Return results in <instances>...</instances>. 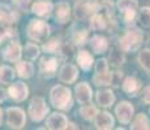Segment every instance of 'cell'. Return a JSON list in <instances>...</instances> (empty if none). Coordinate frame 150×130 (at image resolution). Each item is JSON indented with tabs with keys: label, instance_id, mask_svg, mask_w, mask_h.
Wrapping results in <instances>:
<instances>
[{
	"label": "cell",
	"instance_id": "obj_3",
	"mask_svg": "<svg viewBox=\"0 0 150 130\" xmlns=\"http://www.w3.org/2000/svg\"><path fill=\"white\" fill-rule=\"evenodd\" d=\"M142 33L138 29H128L120 39V47H122L123 51H136L142 44Z\"/></svg>",
	"mask_w": 150,
	"mask_h": 130
},
{
	"label": "cell",
	"instance_id": "obj_17",
	"mask_svg": "<svg viewBox=\"0 0 150 130\" xmlns=\"http://www.w3.org/2000/svg\"><path fill=\"white\" fill-rule=\"evenodd\" d=\"M111 16V12H94V16L91 17V21H90V26L93 30H103L106 29L108 22V18Z\"/></svg>",
	"mask_w": 150,
	"mask_h": 130
},
{
	"label": "cell",
	"instance_id": "obj_8",
	"mask_svg": "<svg viewBox=\"0 0 150 130\" xmlns=\"http://www.w3.org/2000/svg\"><path fill=\"white\" fill-rule=\"evenodd\" d=\"M57 66H59V61H57L56 57L45 56V57H42L41 61H39V72H41V74L43 77L51 78L56 73Z\"/></svg>",
	"mask_w": 150,
	"mask_h": 130
},
{
	"label": "cell",
	"instance_id": "obj_36",
	"mask_svg": "<svg viewBox=\"0 0 150 130\" xmlns=\"http://www.w3.org/2000/svg\"><path fill=\"white\" fill-rule=\"evenodd\" d=\"M141 102L144 104H150V86L145 87L141 92Z\"/></svg>",
	"mask_w": 150,
	"mask_h": 130
},
{
	"label": "cell",
	"instance_id": "obj_33",
	"mask_svg": "<svg viewBox=\"0 0 150 130\" xmlns=\"http://www.w3.org/2000/svg\"><path fill=\"white\" fill-rule=\"evenodd\" d=\"M73 40L74 43H76L77 46H82L86 43V40H88V31L86 30H77L76 33L73 34Z\"/></svg>",
	"mask_w": 150,
	"mask_h": 130
},
{
	"label": "cell",
	"instance_id": "obj_15",
	"mask_svg": "<svg viewBox=\"0 0 150 130\" xmlns=\"http://www.w3.org/2000/svg\"><path fill=\"white\" fill-rule=\"evenodd\" d=\"M74 92H76V99L80 104H88L90 103L91 100V87L88 85L86 82H81L76 86L74 89Z\"/></svg>",
	"mask_w": 150,
	"mask_h": 130
},
{
	"label": "cell",
	"instance_id": "obj_11",
	"mask_svg": "<svg viewBox=\"0 0 150 130\" xmlns=\"http://www.w3.org/2000/svg\"><path fill=\"white\" fill-rule=\"evenodd\" d=\"M22 55V48L18 42H11L3 51V59L9 63H16Z\"/></svg>",
	"mask_w": 150,
	"mask_h": 130
},
{
	"label": "cell",
	"instance_id": "obj_14",
	"mask_svg": "<svg viewBox=\"0 0 150 130\" xmlns=\"http://www.w3.org/2000/svg\"><path fill=\"white\" fill-rule=\"evenodd\" d=\"M79 76V69L72 64H65L59 72V79L64 83H73Z\"/></svg>",
	"mask_w": 150,
	"mask_h": 130
},
{
	"label": "cell",
	"instance_id": "obj_38",
	"mask_svg": "<svg viewBox=\"0 0 150 130\" xmlns=\"http://www.w3.org/2000/svg\"><path fill=\"white\" fill-rule=\"evenodd\" d=\"M5 100V91L0 87V103H3Z\"/></svg>",
	"mask_w": 150,
	"mask_h": 130
},
{
	"label": "cell",
	"instance_id": "obj_39",
	"mask_svg": "<svg viewBox=\"0 0 150 130\" xmlns=\"http://www.w3.org/2000/svg\"><path fill=\"white\" fill-rule=\"evenodd\" d=\"M1 120H3V111L0 109V125H1Z\"/></svg>",
	"mask_w": 150,
	"mask_h": 130
},
{
	"label": "cell",
	"instance_id": "obj_19",
	"mask_svg": "<svg viewBox=\"0 0 150 130\" xmlns=\"http://www.w3.org/2000/svg\"><path fill=\"white\" fill-rule=\"evenodd\" d=\"M140 82H138L137 78L134 77H127L123 81V91L125 92L127 95H129V96H134V95L138 94V91H140Z\"/></svg>",
	"mask_w": 150,
	"mask_h": 130
},
{
	"label": "cell",
	"instance_id": "obj_28",
	"mask_svg": "<svg viewBox=\"0 0 150 130\" xmlns=\"http://www.w3.org/2000/svg\"><path fill=\"white\" fill-rule=\"evenodd\" d=\"M93 81L97 86H108L112 83V73H100V74H94Z\"/></svg>",
	"mask_w": 150,
	"mask_h": 130
},
{
	"label": "cell",
	"instance_id": "obj_7",
	"mask_svg": "<svg viewBox=\"0 0 150 130\" xmlns=\"http://www.w3.org/2000/svg\"><path fill=\"white\" fill-rule=\"evenodd\" d=\"M99 5L98 3H94L91 0H81L77 1L74 5V17L77 20H83L85 17H88L89 14L94 13L98 11Z\"/></svg>",
	"mask_w": 150,
	"mask_h": 130
},
{
	"label": "cell",
	"instance_id": "obj_9",
	"mask_svg": "<svg viewBox=\"0 0 150 130\" xmlns=\"http://www.w3.org/2000/svg\"><path fill=\"white\" fill-rule=\"evenodd\" d=\"M115 113L122 124H129L133 117L134 108L129 102H120L115 108Z\"/></svg>",
	"mask_w": 150,
	"mask_h": 130
},
{
	"label": "cell",
	"instance_id": "obj_5",
	"mask_svg": "<svg viewBox=\"0 0 150 130\" xmlns=\"http://www.w3.org/2000/svg\"><path fill=\"white\" fill-rule=\"evenodd\" d=\"M29 116L33 121L39 122L46 117V115L48 113V107L46 104V100L41 96H34L30 100L29 104Z\"/></svg>",
	"mask_w": 150,
	"mask_h": 130
},
{
	"label": "cell",
	"instance_id": "obj_21",
	"mask_svg": "<svg viewBox=\"0 0 150 130\" xmlns=\"http://www.w3.org/2000/svg\"><path fill=\"white\" fill-rule=\"evenodd\" d=\"M89 43H90V47L94 51V53H103L108 48L107 39L102 35H94Z\"/></svg>",
	"mask_w": 150,
	"mask_h": 130
},
{
	"label": "cell",
	"instance_id": "obj_30",
	"mask_svg": "<svg viewBox=\"0 0 150 130\" xmlns=\"http://www.w3.org/2000/svg\"><path fill=\"white\" fill-rule=\"evenodd\" d=\"M132 129H149V120L148 117L145 116V115H137L136 118L133 120V122H132L131 125Z\"/></svg>",
	"mask_w": 150,
	"mask_h": 130
},
{
	"label": "cell",
	"instance_id": "obj_32",
	"mask_svg": "<svg viewBox=\"0 0 150 130\" xmlns=\"http://www.w3.org/2000/svg\"><path fill=\"white\" fill-rule=\"evenodd\" d=\"M25 56L28 57V59L30 60H34L38 57L39 55V47L37 44H34V43H28L26 46H25Z\"/></svg>",
	"mask_w": 150,
	"mask_h": 130
},
{
	"label": "cell",
	"instance_id": "obj_25",
	"mask_svg": "<svg viewBox=\"0 0 150 130\" xmlns=\"http://www.w3.org/2000/svg\"><path fill=\"white\" fill-rule=\"evenodd\" d=\"M98 113L97 108L94 105H90V104H83V105L81 107V109H80V115H81V117L83 118V120L86 121H91L94 120Z\"/></svg>",
	"mask_w": 150,
	"mask_h": 130
},
{
	"label": "cell",
	"instance_id": "obj_20",
	"mask_svg": "<svg viewBox=\"0 0 150 130\" xmlns=\"http://www.w3.org/2000/svg\"><path fill=\"white\" fill-rule=\"evenodd\" d=\"M96 99H97L98 105L103 107V108H108L115 102V95L110 90H99L97 92Z\"/></svg>",
	"mask_w": 150,
	"mask_h": 130
},
{
	"label": "cell",
	"instance_id": "obj_16",
	"mask_svg": "<svg viewBox=\"0 0 150 130\" xmlns=\"http://www.w3.org/2000/svg\"><path fill=\"white\" fill-rule=\"evenodd\" d=\"M55 18L59 24H65L69 21L71 17V5L67 1H60L55 7Z\"/></svg>",
	"mask_w": 150,
	"mask_h": 130
},
{
	"label": "cell",
	"instance_id": "obj_2",
	"mask_svg": "<svg viewBox=\"0 0 150 130\" xmlns=\"http://www.w3.org/2000/svg\"><path fill=\"white\" fill-rule=\"evenodd\" d=\"M26 33L29 39L33 42H46L50 35V25L43 20H31L26 27Z\"/></svg>",
	"mask_w": 150,
	"mask_h": 130
},
{
	"label": "cell",
	"instance_id": "obj_18",
	"mask_svg": "<svg viewBox=\"0 0 150 130\" xmlns=\"http://www.w3.org/2000/svg\"><path fill=\"white\" fill-rule=\"evenodd\" d=\"M96 128L97 129H112L114 126V117L108 113V112H99L96 116Z\"/></svg>",
	"mask_w": 150,
	"mask_h": 130
},
{
	"label": "cell",
	"instance_id": "obj_27",
	"mask_svg": "<svg viewBox=\"0 0 150 130\" xmlns=\"http://www.w3.org/2000/svg\"><path fill=\"white\" fill-rule=\"evenodd\" d=\"M43 51L46 53H59L60 48H62V44H60V39L59 38H54L51 40H48L47 43L43 44Z\"/></svg>",
	"mask_w": 150,
	"mask_h": 130
},
{
	"label": "cell",
	"instance_id": "obj_34",
	"mask_svg": "<svg viewBox=\"0 0 150 130\" xmlns=\"http://www.w3.org/2000/svg\"><path fill=\"white\" fill-rule=\"evenodd\" d=\"M110 59H111V61L114 63V65H120L124 63V55H123V52L119 51V50H112Z\"/></svg>",
	"mask_w": 150,
	"mask_h": 130
},
{
	"label": "cell",
	"instance_id": "obj_1",
	"mask_svg": "<svg viewBox=\"0 0 150 130\" xmlns=\"http://www.w3.org/2000/svg\"><path fill=\"white\" fill-rule=\"evenodd\" d=\"M50 100L52 105L57 109L67 111L72 107V94L68 87L63 85L54 86L50 92Z\"/></svg>",
	"mask_w": 150,
	"mask_h": 130
},
{
	"label": "cell",
	"instance_id": "obj_23",
	"mask_svg": "<svg viewBox=\"0 0 150 130\" xmlns=\"http://www.w3.org/2000/svg\"><path fill=\"white\" fill-rule=\"evenodd\" d=\"M93 61H94L93 56H91L88 51H85V50L79 51V53H77V63H79L81 69L89 70V69L91 68V65H93Z\"/></svg>",
	"mask_w": 150,
	"mask_h": 130
},
{
	"label": "cell",
	"instance_id": "obj_24",
	"mask_svg": "<svg viewBox=\"0 0 150 130\" xmlns=\"http://www.w3.org/2000/svg\"><path fill=\"white\" fill-rule=\"evenodd\" d=\"M14 79V69L8 65L0 66V82L1 83H11Z\"/></svg>",
	"mask_w": 150,
	"mask_h": 130
},
{
	"label": "cell",
	"instance_id": "obj_12",
	"mask_svg": "<svg viewBox=\"0 0 150 130\" xmlns=\"http://www.w3.org/2000/svg\"><path fill=\"white\" fill-rule=\"evenodd\" d=\"M31 12L39 17H50L54 12V4L50 0H37L31 7Z\"/></svg>",
	"mask_w": 150,
	"mask_h": 130
},
{
	"label": "cell",
	"instance_id": "obj_35",
	"mask_svg": "<svg viewBox=\"0 0 150 130\" xmlns=\"http://www.w3.org/2000/svg\"><path fill=\"white\" fill-rule=\"evenodd\" d=\"M108 72V63L106 59H99L96 64V73L100 74V73H107Z\"/></svg>",
	"mask_w": 150,
	"mask_h": 130
},
{
	"label": "cell",
	"instance_id": "obj_10",
	"mask_svg": "<svg viewBox=\"0 0 150 130\" xmlns=\"http://www.w3.org/2000/svg\"><path fill=\"white\" fill-rule=\"evenodd\" d=\"M8 94L14 102H24L29 95V87L24 82H16L8 87Z\"/></svg>",
	"mask_w": 150,
	"mask_h": 130
},
{
	"label": "cell",
	"instance_id": "obj_37",
	"mask_svg": "<svg viewBox=\"0 0 150 130\" xmlns=\"http://www.w3.org/2000/svg\"><path fill=\"white\" fill-rule=\"evenodd\" d=\"M13 3L20 11H26L30 4V0H13Z\"/></svg>",
	"mask_w": 150,
	"mask_h": 130
},
{
	"label": "cell",
	"instance_id": "obj_6",
	"mask_svg": "<svg viewBox=\"0 0 150 130\" xmlns=\"http://www.w3.org/2000/svg\"><path fill=\"white\" fill-rule=\"evenodd\" d=\"M26 122L25 112L20 108H8L7 109V125L11 129H22Z\"/></svg>",
	"mask_w": 150,
	"mask_h": 130
},
{
	"label": "cell",
	"instance_id": "obj_31",
	"mask_svg": "<svg viewBox=\"0 0 150 130\" xmlns=\"http://www.w3.org/2000/svg\"><path fill=\"white\" fill-rule=\"evenodd\" d=\"M138 21L142 27H150V7H144L138 13Z\"/></svg>",
	"mask_w": 150,
	"mask_h": 130
},
{
	"label": "cell",
	"instance_id": "obj_13",
	"mask_svg": "<svg viewBox=\"0 0 150 130\" xmlns=\"http://www.w3.org/2000/svg\"><path fill=\"white\" fill-rule=\"evenodd\" d=\"M46 128L52 130H62L68 128V120L62 113H52L46 120Z\"/></svg>",
	"mask_w": 150,
	"mask_h": 130
},
{
	"label": "cell",
	"instance_id": "obj_29",
	"mask_svg": "<svg viewBox=\"0 0 150 130\" xmlns=\"http://www.w3.org/2000/svg\"><path fill=\"white\" fill-rule=\"evenodd\" d=\"M138 63L150 76V50H142L138 53Z\"/></svg>",
	"mask_w": 150,
	"mask_h": 130
},
{
	"label": "cell",
	"instance_id": "obj_22",
	"mask_svg": "<svg viewBox=\"0 0 150 130\" xmlns=\"http://www.w3.org/2000/svg\"><path fill=\"white\" fill-rule=\"evenodd\" d=\"M16 72L18 77L21 78H30L34 73V66L29 61H18L16 64Z\"/></svg>",
	"mask_w": 150,
	"mask_h": 130
},
{
	"label": "cell",
	"instance_id": "obj_4",
	"mask_svg": "<svg viewBox=\"0 0 150 130\" xmlns=\"http://www.w3.org/2000/svg\"><path fill=\"white\" fill-rule=\"evenodd\" d=\"M117 9H119L120 17L125 24H131L136 20L138 3L137 0H117L116 3Z\"/></svg>",
	"mask_w": 150,
	"mask_h": 130
},
{
	"label": "cell",
	"instance_id": "obj_26",
	"mask_svg": "<svg viewBox=\"0 0 150 130\" xmlns=\"http://www.w3.org/2000/svg\"><path fill=\"white\" fill-rule=\"evenodd\" d=\"M16 20V14L5 7H0V25L11 24Z\"/></svg>",
	"mask_w": 150,
	"mask_h": 130
}]
</instances>
